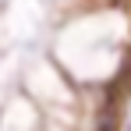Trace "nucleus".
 Wrapping results in <instances>:
<instances>
[{"mask_svg": "<svg viewBox=\"0 0 131 131\" xmlns=\"http://www.w3.org/2000/svg\"><path fill=\"white\" fill-rule=\"evenodd\" d=\"M96 131H117V110H106V113L99 117V124H96Z\"/></svg>", "mask_w": 131, "mask_h": 131, "instance_id": "1", "label": "nucleus"}]
</instances>
